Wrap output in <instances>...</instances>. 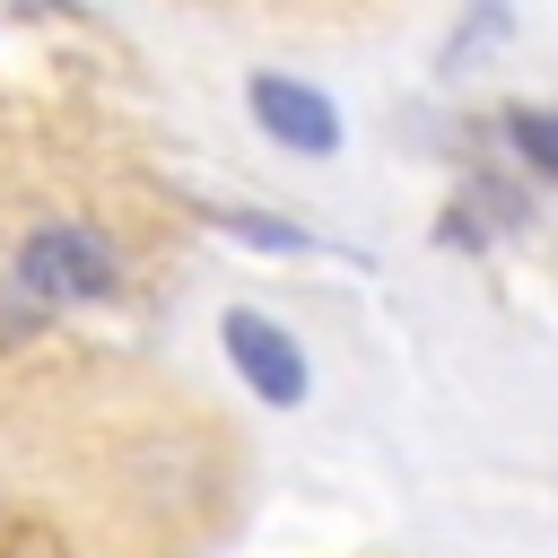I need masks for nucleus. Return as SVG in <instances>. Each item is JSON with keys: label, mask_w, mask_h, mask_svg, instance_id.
Masks as SVG:
<instances>
[{"label": "nucleus", "mask_w": 558, "mask_h": 558, "mask_svg": "<svg viewBox=\"0 0 558 558\" xmlns=\"http://www.w3.org/2000/svg\"><path fill=\"white\" fill-rule=\"evenodd\" d=\"M253 122L279 140V148H296V157H331L340 148V105L323 96V87H305V78H279V70H262L253 87Z\"/></svg>", "instance_id": "f03ea898"}, {"label": "nucleus", "mask_w": 558, "mask_h": 558, "mask_svg": "<svg viewBox=\"0 0 558 558\" xmlns=\"http://www.w3.org/2000/svg\"><path fill=\"white\" fill-rule=\"evenodd\" d=\"M218 340H227V357H235V375L270 401V410H288V401H305V349L270 323V314H253V305H235L227 323H218Z\"/></svg>", "instance_id": "f257e3e1"}, {"label": "nucleus", "mask_w": 558, "mask_h": 558, "mask_svg": "<svg viewBox=\"0 0 558 558\" xmlns=\"http://www.w3.org/2000/svg\"><path fill=\"white\" fill-rule=\"evenodd\" d=\"M506 131H514V148H523L541 174H558V105H523Z\"/></svg>", "instance_id": "20e7f679"}, {"label": "nucleus", "mask_w": 558, "mask_h": 558, "mask_svg": "<svg viewBox=\"0 0 558 558\" xmlns=\"http://www.w3.org/2000/svg\"><path fill=\"white\" fill-rule=\"evenodd\" d=\"M17 279L35 296H105L113 288V253L87 227H35L26 253H17Z\"/></svg>", "instance_id": "7ed1b4c3"}, {"label": "nucleus", "mask_w": 558, "mask_h": 558, "mask_svg": "<svg viewBox=\"0 0 558 558\" xmlns=\"http://www.w3.org/2000/svg\"><path fill=\"white\" fill-rule=\"evenodd\" d=\"M209 218H218L227 235H253V244H270V253H296V244H305L296 227H270V218H244V209H209Z\"/></svg>", "instance_id": "39448f33"}]
</instances>
